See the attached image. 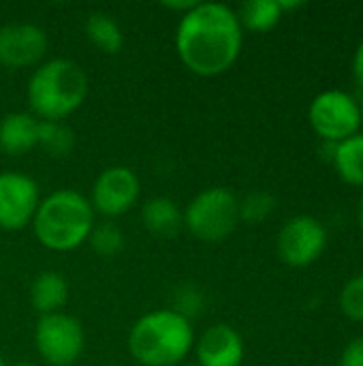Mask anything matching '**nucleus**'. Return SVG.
<instances>
[{"label": "nucleus", "mask_w": 363, "mask_h": 366, "mask_svg": "<svg viewBox=\"0 0 363 366\" xmlns=\"http://www.w3.org/2000/svg\"><path fill=\"white\" fill-rule=\"evenodd\" d=\"M244 28L235 9L223 2H197L178 21L175 51L197 77H218L240 58Z\"/></svg>", "instance_id": "obj_1"}, {"label": "nucleus", "mask_w": 363, "mask_h": 366, "mask_svg": "<svg viewBox=\"0 0 363 366\" xmlns=\"http://www.w3.org/2000/svg\"><path fill=\"white\" fill-rule=\"evenodd\" d=\"M90 79L71 58L43 60L32 69L26 86L30 114L43 122H64L88 99Z\"/></svg>", "instance_id": "obj_2"}, {"label": "nucleus", "mask_w": 363, "mask_h": 366, "mask_svg": "<svg viewBox=\"0 0 363 366\" xmlns=\"http://www.w3.org/2000/svg\"><path fill=\"white\" fill-rule=\"evenodd\" d=\"M193 322L175 309H154L128 330V354L139 366H180L195 350Z\"/></svg>", "instance_id": "obj_3"}, {"label": "nucleus", "mask_w": 363, "mask_h": 366, "mask_svg": "<svg viewBox=\"0 0 363 366\" xmlns=\"http://www.w3.org/2000/svg\"><path fill=\"white\" fill-rule=\"evenodd\" d=\"M96 225L90 199L75 189H56L41 197L30 223L36 242L51 253H71L83 247Z\"/></svg>", "instance_id": "obj_4"}, {"label": "nucleus", "mask_w": 363, "mask_h": 366, "mask_svg": "<svg viewBox=\"0 0 363 366\" xmlns=\"http://www.w3.org/2000/svg\"><path fill=\"white\" fill-rule=\"evenodd\" d=\"M240 223V199L225 187L199 191L182 210L184 229L201 242L227 240Z\"/></svg>", "instance_id": "obj_5"}, {"label": "nucleus", "mask_w": 363, "mask_h": 366, "mask_svg": "<svg viewBox=\"0 0 363 366\" xmlns=\"http://www.w3.org/2000/svg\"><path fill=\"white\" fill-rule=\"evenodd\" d=\"M34 350L45 365H75L86 350L83 324L64 311L41 315L34 326Z\"/></svg>", "instance_id": "obj_6"}, {"label": "nucleus", "mask_w": 363, "mask_h": 366, "mask_svg": "<svg viewBox=\"0 0 363 366\" xmlns=\"http://www.w3.org/2000/svg\"><path fill=\"white\" fill-rule=\"evenodd\" d=\"M308 120L319 137L332 144H340L359 131L362 107L349 92L325 90L312 99Z\"/></svg>", "instance_id": "obj_7"}, {"label": "nucleus", "mask_w": 363, "mask_h": 366, "mask_svg": "<svg viewBox=\"0 0 363 366\" xmlns=\"http://www.w3.org/2000/svg\"><path fill=\"white\" fill-rule=\"evenodd\" d=\"M141 197V180L126 165L105 167L90 191V204L94 214L105 217L107 221L128 214Z\"/></svg>", "instance_id": "obj_8"}, {"label": "nucleus", "mask_w": 363, "mask_h": 366, "mask_svg": "<svg viewBox=\"0 0 363 366\" xmlns=\"http://www.w3.org/2000/svg\"><path fill=\"white\" fill-rule=\"evenodd\" d=\"M327 247V229L310 214H297L289 219L276 238L278 255L293 268L310 266L317 262Z\"/></svg>", "instance_id": "obj_9"}, {"label": "nucleus", "mask_w": 363, "mask_h": 366, "mask_svg": "<svg viewBox=\"0 0 363 366\" xmlns=\"http://www.w3.org/2000/svg\"><path fill=\"white\" fill-rule=\"evenodd\" d=\"M41 204L39 182L24 172H0V229L19 232L30 227Z\"/></svg>", "instance_id": "obj_10"}, {"label": "nucleus", "mask_w": 363, "mask_h": 366, "mask_svg": "<svg viewBox=\"0 0 363 366\" xmlns=\"http://www.w3.org/2000/svg\"><path fill=\"white\" fill-rule=\"evenodd\" d=\"M47 32L30 21H11L0 28V66L36 69L47 54Z\"/></svg>", "instance_id": "obj_11"}, {"label": "nucleus", "mask_w": 363, "mask_h": 366, "mask_svg": "<svg viewBox=\"0 0 363 366\" xmlns=\"http://www.w3.org/2000/svg\"><path fill=\"white\" fill-rule=\"evenodd\" d=\"M197 366H242L244 362V339L229 324H214L195 339Z\"/></svg>", "instance_id": "obj_12"}, {"label": "nucleus", "mask_w": 363, "mask_h": 366, "mask_svg": "<svg viewBox=\"0 0 363 366\" xmlns=\"http://www.w3.org/2000/svg\"><path fill=\"white\" fill-rule=\"evenodd\" d=\"M39 148V120L30 112H9L0 118V152L24 157Z\"/></svg>", "instance_id": "obj_13"}, {"label": "nucleus", "mask_w": 363, "mask_h": 366, "mask_svg": "<svg viewBox=\"0 0 363 366\" xmlns=\"http://www.w3.org/2000/svg\"><path fill=\"white\" fill-rule=\"evenodd\" d=\"M28 296H30L32 309L41 317V315L60 313L71 298V287H68V281L64 279L62 272L43 270L32 279Z\"/></svg>", "instance_id": "obj_14"}, {"label": "nucleus", "mask_w": 363, "mask_h": 366, "mask_svg": "<svg viewBox=\"0 0 363 366\" xmlns=\"http://www.w3.org/2000/svg\"><path fill=\"white\" fill-rule=\"evenodd\" d=\"M141 221L143 227L156 238H171L175 236L182 225V208L165 195L152 197L141 206Z\"/></svg>", "instance_id": "obj_15"}, {"label": "nucleus", "mask_w": 363, "mask_h": 366, "mask_svg": "<svg viewBox=\"0 0 363 366\" xmlns=\"http://www.w3.org/2000/svg\"><path fill=\"white\" fill-rule=\"evenodd\" d=\"M86 36L103 54H118L124 47V32L120 24L105 11H92L83 24Z\"/></svg>", "instance_id": "obj_16"}, {"label": "nucleus", "mask_w": 363, "mask_h": 366, "mask_svg": "<svg viewBox=\"0 0 363 366\" xmlns=\"http://www.w3.org/2000/svg\"><path fill=\"white\" fill-rule=\"evenodd\" d=\"M334 165L344 182L363 187V133H355L349 139L336 144Z\"/></svg>", "instance_id": "obj_17"}, {"label": "nucleus", "mask_w": 363, "mask_h": 366, "mask_svg": "<svg viewBox=\"0 0 363 366\" xmlns=\"http://www.w3.org/2000/svg\"><path fill=\"white\" fill-rule=\"evenodd\" d=\"M235 13L242 28L252 32H267L282 19L280 0H248Z\"/></svg>", "instance_id": "obj_18"}, {"label": "nucleus", "mask_w": 363, "mask_h": 366, "mask_svg": "<svg viewBox=\"0 0 363 366\" xmlns=\"http://www.w3.org/2000/svg\"><path fill=\"white\" fill-rule=\"evenodd\" d=\"M39 148H43L51 159H64L75 148V131L66 122L39 120Z\"/></svg>", "instance_id": "obj_19"}, {"label": "nucleus", "mask_w": 363, "mask_h": 366, "mask_svg": "<svg viewBox=\"0 0 363 366\" xmlns=\"http://www.w3.org/2000/svg\"><path fill=\"white\" fill-rule=\"evenodd\" d=\"M88 244L98 257H116L124 249L126 238H124V232L116 223L103 221V223L94 225V229L88 238Z\"/></svg>", "instance_id": "obj_20"}, {"label": "nucleus", "mask_w": 363, "mask_h": 366, "mask_svg": "<svg viewBox=\"0 0 363 366\" xmlns=\"http://www.w3.org/2000/svg\"><path fill=\"white\" fill-rule=\"evenodd\" d=\"M276 210V199L265 191H255L240 202V221L261 223Z\"/></svg>", "instance_id": "obj_21"}, {"label": "nucleus", "mask_w": 363, "mask_h": 366, "mask_svg": "<svg viewBox=\"0 0 363 366\" xmlns=\"http://www.w3.org/2000/svg\"><path fill=\"white\" fill-rule=\"evenodd\" d=\"M340 309L349 320L363 322V274L351 279L340 292Z\"/></svg>", "instance_id": "obj_22"}, {"label": "nucleus", "mask_w": 363, "mask_h": 366, "mask_svg": "<svg viewBox=\"0 0 363 366\" xmlns=\"http://www.w3.org/2000/svg\"><path fill=\"white\" fill-rule=\"evenodd\" d=\"M171 309H175L178 313H182V315H186L190 320L201 309V292L195 290V287H190V285H186L184 290H180V296L175 300V307H171Z\"/></svg>", "instance_id": "obj_23"}, {"label": "nucleus", "mask_w": 363, "mask_h": 366, "mask_svg": "<svg viewBox=\"0 0 363 366\" xmlns=\"http://www.w3.org/2000/svg\"><path fill=\"white\" fill-rule=\"evenodd\" d=\"M340 366H363V337L353 339L340 358Z\"/></svg>", "instance_id": "obj_24"}, {"label": "nucleus", "mask_w": 363, "mask_h": 366, "mask_svg": "<svg viewBox=\"0 0 363 366\" xmlns=\"http://www.w3.org/2000/svg\"><path fill=\"white\" fill-rule=\"evenodd\" d=\"M195 4H197V0H173V2H163V6H165L167 11H173V13H178L180 17H182L184 13H188Z\"/></svg>", "instance_id": "obj_25"}, {"label": "nucleus", "mask_w": 363, "mask_h": 366, "mask_svg": "<svg viewBox=\"0 0 363 366\" xmlns=\"http://www.w3.org/2000/svg\"><path fill=\"white\" fill-rule=\"evenodd\" d=\"M353 75H355L357 84L363 88V41L357 45L355 56H353Z\"/></svg>", "instance_id": "obj_26"}, {"label": "nucleus", "mask_w": 363, "mask_h": 366, "mask_svg": "<svg viewBox=\"0 0 363 366\" xmlns=\"http://www.w3.org/2000/svg\"><path fill=\"white\" fill-rule=\"evenodd\" d=\"M357 217H359V225H362V232H363V197H362V202H359V212H357Z\"/></svg>", "instance_id": "obj_27"}, {"label": "nucleus", "mask_w": 363, "mask_h": 366, "mask_svg": "<svg viewBox=\"0 0 363 366\" xmlns=\"http://www.w3.org/2000/svg\"><path fill=\"white\" fill-rule=\"evenodd\" d=\"M13 366H39V365H32V362H19V365H13Z\"/></svg>", "instance_id": "obj_28"}, {"label": "nucleus", "mask_w": 363, "mask_h": 366, "mask_svg": "<svg viewBox=\"0 0 363 366\" xmlns=\"http://www.w3.org/2000/svg\"><path fill=\"white\" fill-rule=\"evenodd\" d=\"M0 366H6L4 365V360H2V356H0Z\"/></svg>", "instance_id": "obj_29"}, {"label": "nucleus", "mask_w": 363, "mask_h": 366, "mask_svg": "<svg viewBox=\"0 0 363 366\" xmlns=\"http://www.w3.org/2000/svg\"><path fill=\"white\" fill-rule=\"evenodd\" d=\"M362 124H363V107H362Z\"/></svg>", "instance_id": "obj_30"}, {"label": "nucleus", "mask_w": 363, "mask_h": 366, "mask_svg": "<svg viewBox=\"0 0 363 366\" xmlns=\"http://www.w3.org/2000/svg\"><path fill=\"white\" fill-rule=\"evenodd\" d=\"M180 366H190V365H180Z\"/></svg>", "instance_id": "obj_31"}]
</instances>
